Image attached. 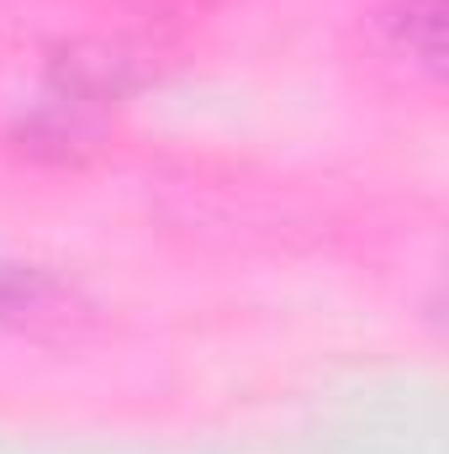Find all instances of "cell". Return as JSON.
I'll use <instances>...</instances> for the list:
<instances>
[{
  "instance_id": "cell-1",
  "label": "cell",
  "mask_w": 449,
  "mask_h": 454,
  "mask_svg": "<svg viewBox=\"0 0 449 454\" xmlns=\"http://www.w3.org/2000/svg\"><path fill=\"white\" fill-rule=\"evenodd\" d=\"M91 317L75 286L37 264H0V328L16 333H75Z\"/></svg>"
},
{
  "instance_id": "cell-2",
  "label": "cell",
  "mask_w": 449,
  "mask_h": 454,
  "mask_svg": "<svg viewBox=\"0 0 449 454\" xmlns=\"http://www.w3.org/2000/svg\"><path fill=\"white\" fill-rule=\"evenodd\" d=\"M381 27L413 64H423L429 74L445 69V5L439 0H402L397 11L381 16Z\"/></svg>"
}]
</instances>
